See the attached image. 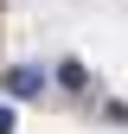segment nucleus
Masks as SVG:
<instances>
[{"label":"nucleus","mask_w":128,"mask_h":134,"mask_svg":"<svg viewBox=\"0 0 128 134\" xmlns=\"http://www.w3.org/2000/svg\"><path fill=\"white\" fill-rule=\"evenodd\" d=\"M7 90L13 96H39L45 90V70H39V64H19V70H7Z\"/></svg>","instance_id":"1"},{"label":"nucleus","mask_w":128,"mask_h":134,"mask_svg":"<svg viewBox=\"0 0 128 134\" xmlns=\"http://www.w3.org/2000/svg\"><path fill=\"white\" fill-rule=\"evenodd\" d=\"M58 83H71V90H83L90 77H83V64H77V58H64V64H58Z\"/></svg>","instance_id":"2"},{"label":"nucleus","mask_w":128,"mask_h":134,"mask_svg":"<svg viewBox=\"0 0 128 134\" xmlns=\"http://www.w3.org/2000/svg\"><path fill=\"white\" fill-rule=\"evenodd\" d=\"M0 134H13V109H0Z\"/></svg>","instance_id":"3"}]
</instances>
